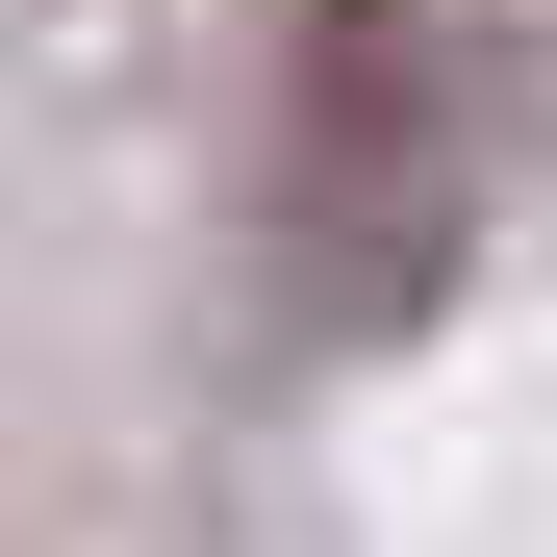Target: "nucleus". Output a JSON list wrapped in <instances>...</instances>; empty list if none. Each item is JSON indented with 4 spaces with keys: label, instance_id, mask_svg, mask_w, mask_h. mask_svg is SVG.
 I'll return each mask as SVG.
<instances>
[{
    "label": "nucleus",
    "instance_id": "nucleus-1",
    "mask_svg": "<svg viewBox=\"0 0 557 557\" xmlns=\"http://www.w3.org/2000/svg\"><path fill=\"white\" fill-rule=\"evenodd\" d=\"M305 330H406L456 253V0H305V127H278Z\"/></svg>",
    "mask_w": 557,
    "mask_h": 557
}]
</instances>
